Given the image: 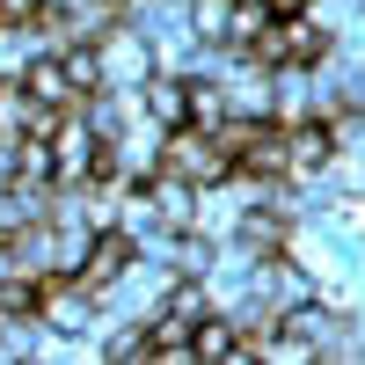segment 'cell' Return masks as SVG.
I'll use <instances>...</instances> for the list:
<instances>
[{
    "instance_id": "obj_1",
    "label": "cell",
    "mask_w": 365,
    "mask_h": 365,
    "mask_svg": "<svg viewBox=\"0 0 365 365\" xmlns=\"http://www.w3.org/2000/svg\"><path fill=\"white\" fill-rule=\"evenodd\" d=\"M227 168H234V161L220 154V139H212L205 125H168V132H161V175L205 190V182H227Z\"/></svg>"
},
{
    "instance_id": "obj_2",
    "label": "cell",
    "mask_w": 365,
    "mask_h": 365,
    "mask_svg": "<svg viewBox=\"0 0 365 365\" xmlns=\"http://www.w3.org/2000/svg\"><path fill=\"white\" fill-rule=\"evenodd\" d=\"M154 73V51H146V37H132V29H110V37H96V81L103 88H132Z\"/></svg>"
},
{
    "instance_id": "obj_3",
    "label": "cell",
    "mask_w": 365,
    "mask_h": 365,
    "mask_svg": "<svg viewBox=\"0 0 365 365\" xmlns=\"http://www.w3.org/2000/svg\"><path fill=\"white\" fill-rule=\"evenodd\" d=\"M22 96H37V103H51V110H73L81 103V88H73V73H66V58H37L29 51V66H22Z\"/></svg>"
},
{
    "instance_id": "obj_4",
    "label": "cell",
    "mask_w": 365,
    "mask_h": 365,
    "mask_svg": "<svg viewBox=\"0 0 365 365\" xmlns=\"http://www.w3.org/2000/svg\"><path fill=\"white\" fill-rule=\"evenodd\" d=\"M139 88H146L139 110L154 117V125H182V117H190V81H175V73H146Z\"/></svg>"
},
{
    "instance_id": "obj_5",
    "label": "cell",
    "mask_w": 365,
    "mask_h": 365,
    "mask_svg": "<svg viewBox=\"0 0 365 365\" xmlns=\"http://www.w3.org/2000/svg\"><path fill=\"white\" fill-rule=\"evenodd\" d=\"M190 37L197 44H227V22H234V0H197V8H190Z\"/></svg>"
}]
</instances>
